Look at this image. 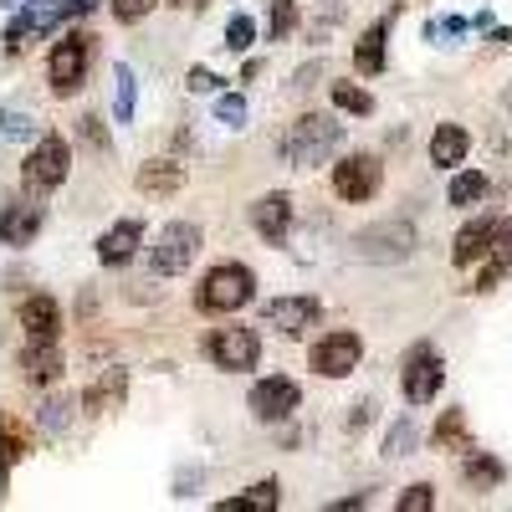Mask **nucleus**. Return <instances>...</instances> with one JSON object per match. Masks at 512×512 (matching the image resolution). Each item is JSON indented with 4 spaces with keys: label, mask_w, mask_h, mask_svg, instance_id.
I'll use <instances>...</instances> for the list:
<instances>
[{
    "label": "nucleus",
    "mask_w": 512,
    "mask_h": 512,
    "mask_svg": "<svg viewBox=\"0 0 512 512\" xmlns=\"http://www.w3.org/2000/svg\"><path fill=\"white\" fill-rule=\"evenodd\" d=\"M67 159H72V149H67L62 134H41L36 149L26 154V164H21V180L31 190H57L67 180Z\"/></svg>",
    "instance_id": "0eeeda50"
},
{
    "label": "nucleus",
    "mask_w": 512,
    "mask_h": 512,
    "mask_svg": "<svg viewBox=\"0 0 512 512\" xmlns=\"http://www.w3.org/2000/svg\"><path fill=\"white\" fill-rule=\"evenodd\" d=\"M333 103L344 108V113H354V118H369L374 113V98L359 88V82H333Z\"/></svg>",
    "instance_id": "cd10ccee"
},
{
    "label": "nucleus",
    "mask_w": 512,
    "mask_h": 512,
    "mask_svg": "<svg viewBox=\"0 0 512 512\" xmlns=\"http://www.w3.org/2000/svg\"><path fill=\"white\" fill-rule=\"evenodd\" d=\"M379 180H384V164H379L374 154H349V159L333 164V195L349 200V205L369 200V195L379 190Z\"/></svg>",
    "instance_id": "1a4fd4ad"
},
{
    "label": "nucleus",
    "mask_w": 512,
    "mask_h": 512,
    "mask_svg": "<svg viewBox=\"0 0 512 512\" xmlns=\"http://www.w3.org/2000/svg\"><path fill=\"white\" fill-rule=\"evenodd\" d=\"M21 134H31V118L16 113V108H6V139H21Z\"/></svg>",
    "instance_id": "4c0bfd02"
},
{
    "label": "nucleus",
    "mask_w": 512,
    "mask_h": 512,
    "mask_svg": "<svg viewBox=\"0 0 512 512\" xmlns=\"http://www.w3.org/2000/svg\"><path fill=\"white\" fill-rule=\"evenodd\" d=\"M98 123H103V118H98V113H88V118H82V134H88L93 144H103V149H108V134H103Z\"/></svg>",
    "instance_id": "58836bf2"
},
{
    "label": "nucleus",
    "mask_w": 512,
    "mask_h": 512,
    "mask_svg": "<svg viewBox=\"0 0 512 512\" xmlns=\"http://www.w3.org/2000/svg\"><path fill=\"white\" fill-rule=\"evenodd\" d=\"M169 6H180V11H185V6H205V0H169Z\"/></svg>",
    "instance_id": "ea45409f"
},
{
    "label": "nucleus",
    "mask_w": 512,
    "mask_h": 512,
    "mask_svg": "<svg viewBox=\"0 0 512 512\" xmlns=\"http://www.w3.org/2000/svg\"><path fill=\"white\" fill-rule=\"evenodd\" d=\"M113 82H118V93H113V118L128 123V118H134V88H139V82H134V67H113Z\"/></svg>",
    "instance_id": "c85d7f7f"
},
{
    "label": "nucleus",
    "mask_w": 512,
    "mask_h": 512,
    "mask_svg": "<svg viewBox=\"0 0 512 512\" xmlns=\"http://www.w3.org/2000/svg\"><path fill=\"white\" fill-rule=\"evenodd\" d=\"M113 6V16L123 21V26H134V21H144L149 11H154V0H108Z\"/></svg>",
    "instance_id": "72a5a7b5"
},
{
    "label": "nucleus",
    "mask_w": 512,
    "mask_h": 512,
    "mask_svg": "<svg viewBox=\"0 0 512 512\" xmlns=\"http://www.w3.org/2000/svg\"><path fill=\"white\" fill-rule=\"evenodd\" d=\"M256 297V277L241 267V262H221V267H210L205 277H200V292H195V303L205 308V313H236V308H246Z\"/></svg>",
    "instance_id": "7ed1b4c3"
},
{
    "label": "nucleus",
    "mask_w": 512,
    "mask_h": 512,
    "mask_svg": "<svg viewBox=\"0 0 512 512\" xmlns=\"http://www.w3.org/2000/svg\"><path fill=\"white\" fill-rule=\"evenodd\" d=\"M359 359H364V338L359 333H328V338L313 344V369L323 379H344Z\"/></svg>",
    "instance_id": "9b49d317"
},
{
    "label": "nucleus",
    "mask_w": 512,
    "mask_h": 512,
    "mask_svg": "<svg viewBox=\"0 0 512 512\" xmlns=\"http://www.w3.org/2000/svg\"><path fill=\"white\" fill-rule=\"evenodd\" d=\"M466 154H472V134H466L461 123H436V134H431V164L436 169H456V164H466Z\"/></svg>",
    "instance_id": "6ab92c4d"
},
{
    "label": "nucleus",
    "mask_w": 512,
    "mask_h": 512,
    "mask_svg": "<svg viewBox=\"0 0 512 512\" xmlns=\"http://www.w3.org/2000/svg\"><path fill=\"white\" fill-rule=\"evenodd\" d=\"M251 41H256V21H251V16H231V26H226V47H231V52H246Z\"/></svg>",
    "instance_id": "7c9ffc66"
},
{
    "label": "nucleus",
    "mask_w": 512,
    "mask_h": 512,
    "mask_svg": "<svg viewBox=\"0 0 512 512\" xmlns=\"http://www.w3.org/2000/svg\"><path fill=\"white\" fill-rule=\"evenodd\" d=\"M497 231H502V221H492V216L461 226V236H456V246H451V262H456V267H477L482 256L497 246Z\"/></svg>",
    "instance_id": "dca6fc26"
},
{
    "label": "nucleus",
    "mask_w": 512,
    "mask_h": 512,
    "mask_svg": "<svg viewBox=\"0 0 512 512\" xmlns=\"http://www.w3.org/2000/svg\"><path fill=\"white\" fill-rule=\"evenodd\" d=\"M205 359L216 364V369H226V374L256 369V359H262V338H256V328H241V323L210 328V338H205Z\"/></svg>",
    "instance_id": "39448f33"
},
{
    "label": "nucleus",
    "mask_w": 512,
    "mask_h": 512,
    "mask_svg": "<svg viewBox=\"0 0 512 512\" xmlns=\"http://www.w3.org/2000/svg\"><path fill=\"white\" fill-rule=\"evenodd\" d=\"M88 11H98V0H26L21 16H16L11 31H6V52L21 57V52L31 47V36H41V31H62L67 21L88 16Z\"/></svg>",
    "instance_id": "f257e3e1"
},
{
    "label": "nucleus",
    "mask_w": 512,
    "mask_h": 512,
    "mask_svg": "<svg viewBox=\"0 0 512 512\" xmlns=\"http://www.w3.org/2000/svg\"><path fill=\"white\" fill-rule=\"evenodd\" d=\"M41 231V205H6V221H0V241L6 246H31V236Z\"/></svg>",
    "instance_id": "5701e85b"
},
{
    "label": "nucleus",
    "mask_w": 512,
    "mask_h": 512,
    "mask_svg": "<svg viewBox=\"0 0 512 512\" xmlns=\"http://www.w3.org/2000/svg\"><path fill=\"white\" fill-rule=\"evenodd\" d=\"M16 369H21L26 384H57L62 379V344L57 338H26Z\"/></svg>",
    "instance_id": "ddd939ff"
},
{
    "label": "nucleus",
    "mask_w": 512,
    "mask_h": 512,
    "mask_svg": "<svg viewBox=\"0 0 512 512\" xmlns=\"http://www.w3.org/2000/svg\"><path fill=\"white\" fill-rule=\"evenodd\" d=\"M251 226H256V236H262L267 246H282L287 241V226H292V200L282 190L251 200Z\"/></svg>",
    "instance_id": "4468645a"
},
{
    "label": "nucleus",
    "mask_w": 512,
    "mask_h": 512,
    "mask_svg": "<svg viewBox=\"0 0 512 512\" xmlns=\"http://www.w3.org/2000/svg\"><path fill=\"white\" fill-rule=\"evenodd\" d=\"M512 272V221H502V231H497V246L482 256V277H477V287L472 292H492L502 277Z\"/></svg>",
    "instance_id": "aec40b11"
},
{
    "label": "nucleus",
    "mask_w": 512,
    "mask_h": 512,
    "mask_svg": "<svg viewBox=\"0 0 512 512\" xmlns=\"http://www.w3.org/2000/svg\"><path fill=\"white\" fill-rule=\"evenodd\" d=\"M246 405H251V415L256 420H267V425H277V420H287L297 405H303V390H297L292 379H282V374H272V379H256L251 384V395H246Z\"/></svg>",
    "instance_id": "9d476101"
},
{
    "label": "nucleus",
    "mask_w": 512,
    "mask_h": 512,
    "mask_svg": "<svg viewBox=\"0 0 512 512\" xmlns=\"http://www.w3.org/2000/svg\"><path fill=\"white\" fill-rule=\"evenodd\" d=\"M461 477H466V487H472V492H497L502 477H507V466L497 456H487V451H466Z\"/></svg>",
    "instance_id": "4be33fe9"
},
{
    "label": "nucleus",
    "mask_w": 512,
    "mask_h": 512,
    "mask_svg": "<svg viewBox=\"0 0 512 512\" xmlns=\"http://www.w3.org/2000/svg\"><path fill=\"white\" fill-rule=\"evenodd\" d=\"M216 118H221L226 128H246V98H241V93H226V98L216 103Z\"/></svg>",
    "instance_id": "473e14b6"
},
{
    "label": "nucleus",
    "mask_w": 512,
    "mask_h": 512,
    "mask_svg": "<svg viewBox=\"0 0 512 512\" xmlns=\"http://www.w3.org/2000/svg\"><path fill=\"white\" fill-rule=\"evenodd\" d=\"M21 328H26V338H57V333H62V308H57V297L31 292L26 303H21Z\"/></svg>",
    "instance_id": "a211bd4d"
},
{
    "label": "nucleus",
    "mask_w": 512,
    "mask_h": 512,
    "mask_svg": "<svg viewBox=\"0 0 512 512\" xmlns=\"http://www.w3.org/2000/svg\"><path fill=\"white\" fill-rule=\"evenodd\" d=\"M139 246H144V226H139L134 216H123V221H113V226L98 236V262H103V267H123V262H134Z\"/></svg>",
    "instance_id": "2eb2a0df"
},
{
    "label": "nucleus",
    "mask_w": 512,
    "mask_h": 512,
    "mask_svg": "<svg viewBox=\"0 0 512 512\" xmlns=\"http://www.w3.org/2000/svg\"><path fill=\"white\" fill-rule=\"evenodd\" d=\"M482 195H487V175H482V169H461V175L451 180V190H446V200L456 210H472Z\"/></svg>",
    "instance_id": "bb28decb"
},
{
    "label": "nucleus",
    "mask_w": 512,
    "mask_h": 512,
    "mask_svg": "<svg viewBox=\"0 0 512 512\" xmlns=\"http://www.w3.org/2000/svg\"><path fill=\"white\" fill-rule=\"evenodd\" d=\"M262 318L287 338H308V328H318V318H323V303L318 297H272Z\"/></svg>",
    "instance_id": "f8f14e48"
},
{
    "label": "nucleus",
    "mask_w": 512,
    "mask_h": 512,
    "mask_svg": "<svg viewBox=\"0 0 512 512\" xmlns=\"http://www.w3.org/2000/svg\"><path fill=\"white\" fill-rule=\"evenodd\" d=\"M436 507V487L431 482H415L405 497H400V512H431Z\"/></svg>",
    "instance_id": "2f4dec72"
},
{
    "label": "nucleus",
    "mask_w": 512,
    "mask_h": 512,
    "mask_svg": "<svg viewBox=\"0 0 512 512\" xmlns=\"http://www.w3.org/2000/svg\"><path fill=\"white\" fill-rule=\"evenodd\" d=\"M297 26V0H272V21H267V41H282Z\"/></svg>",
    "instance_id": "c756f323"
},
{
    "label": "nucleus",
    "mask_w": 512,
    "mask_h": 512,
    "mask_svg": "<svg viewBox=\"0 0 512 512\" xmlns=\"http://www.w3.org/2000/svg\"><path fill=\"white\" fill-rule=\"evenodd\" d=\"M431 446H436V451H472V425H466L461 410H446V415L436 420Z\"/></svg>",
    "instance_id": "393cba45"
},
{
    "label": "nucleus",
    "mask_w": 512,
    "mask_h": 512,
    "mask_svg": "<svg viewBox=\"0 0 512 512\" xmlns=\"http://www.w3.org/2000/svg\"><path fill=\"white\" fill-rule=\"evenodd\" d=\"M400 384H405V400H410V405H431V400L441 395V384H446V364H441V354H436L431 344L410 349Z\"/></svg>",
    "instance_id": "6e6552de"
},
{
    "label": "nucleus",
    "mask_w": 512,
    "mask_h": 512,
    "mask_svg": "<svg viewBox=\"0 0 512 512\" xmlns=\"http://www.w3.org/2000/svg\"><path fill=\"white\" fill-rule=\"evenodd\" d=\"M123 395H128V374L113 364V369H103V374L88 384L82 410H88V415H113V410H123Z\"/></svg>",
    "instance_id": "f3484780"
},
{
    "label": "nucleus",
    "mask_w": 512,
    "mask_h": 512,
    "mask_svg": "<svg viewBox=\"0 0 512 512\" xmlns=\"http://www.w3.org/2000/svg\"><path fill=\"white\" fill-rule=\"evenodd\" d=\"M384 41H390V21H374L364 36H359V47H354V67L364 77H379L384 72Z\"/></svg>",
    "instance_id": "b1692460"
},
{
    "label": "nucleus",
    "mask_w": 512,
    "mask_h": 512,
    "mask_svg": "<svg viewBox=\"0 0 512 512\" xmlns=\"http://www.w3.org/2000/svg\"><path fill=\"white\" fill-rule=\"evenodd\" d=\"M195 251H200V226L195 221H169L159 231V241L149 246V267L159 277H180L195 262Z\"/></svg>",
    "instance_id": "423d86ee"
},
{
    "label": "nucleus",
    "mask_w": 512,
    "mask_h": 512,
    "mask_svg": "<svg viewBox=\"0 0 512 512\" xmlns=\"http://www.w3.org/2000/svg\"><path fill=\"white\" fill-rule=\"evenodd\" d=\"M67 410H72L67 400H47V405H41V425H47V431L57 436V431H62V425H67Z\"/></svg>",
    "instance_id": "c9c22d12"
},
{
    "label": "nucleus",
    "mask_w": 512,
    "mask_h": 512,
    "mask_svg": "<svg viewBox=\"0 0 512 512\" xmlns=\"http://www.w3.org/2000/svg\"><path fill=\"white\" fill-rule=\"evenodd\" d=\"M277 507V482L267 477V482H256V487H246L241 497H226L221 502V512H272Z\"/></svg>",
    "instance_id": "a878e982"
},
{
    "label": "nucleus",
    "mask_w": 512,
    "mask_h": 512,
    "mask_svg": "<svg viewBox=\"0 0 512 512\" xmlns=\"http://www.w3.org/2000/svg\"><path fill=\"white\" fill-rule=\"evenodd\" d=\"M338 139H344V123H333L328 113H303L282 134V159L292 169H313V164H323L338 149Z\"/></svg>",
    "instance_id": "f03ea898"
},
{
    "label": "nucleus",
    "mask_w": 512,
    "mask_h": 512,
    "mask_svg": "<svg viewBox=\"0 0 512 512\" xmlns=\"http://www.w3.org/2000/svg\"><path fill=\"white\" fill-rule=\"evenodd\" d=\"M88 62H93V36H82V31H62V41H57L52 57H47L52 93H57V98H72V93L82 88V77H88Z\"/></svg>",
    "instance_id": "20e7f679"
},
{
    "label": "nucleus",
    "mask_w": 512,
    "mask_h": 512,
    "mask_svg": "<svg viewBox=\"0 0 512 512\" xmlns=\"http://www.w3.org/2000/svg\"><path fill=\"white\" fill-rule=\"evenodd\" d=\"M185 185V164L180 159H149L139 169V190L144 195H175Z\"/></svg>",
    "instance_id": "412c9836"
},
{
    "label": "nucleus",
    "mask_w": 512,
    "mask_h": 512,
    "mask_svg": "<svg viewBox=\"0 0 512 512\" xmlns=\"http://www.w3.org/2000/svg\"><path fill=\"white\" fill-rule=\"evenodd\" d=\"M26 456V436H16V425H6V472Z\"/></svg>",
    "instance_id": "e433bc0d"
},
{
    "label": "nucleus",
    "mask_w": 512,
    "mask_h": 512,
    "mask_svg": "<svg viewBox=\"0 0 512 512\" xmlns=\"http://www.w3.org/2000/svg\"><path fill=\"white\" fill-rule=\"evenodd\" d=\"M185 88H190V93H216L221 77L210 72V67H190V72H185Z\"/></svg>",
    "instance_id": "f704fd0d"
},
{
    "label": "nucleus",
    "mask_w": 512,
    "mask_h": 512,
    "mask_svg": "<svg viewBox=\"0 0 512 512\" xmlns=\"http://www.w3.org/2000/svg\"><path fill=\"white\" fill-rule=\"evenodd\" d=\"M507 108H512V93H507Z\"/></svg>",
    "instance_id": "a19ab883"
}]
</instances>
